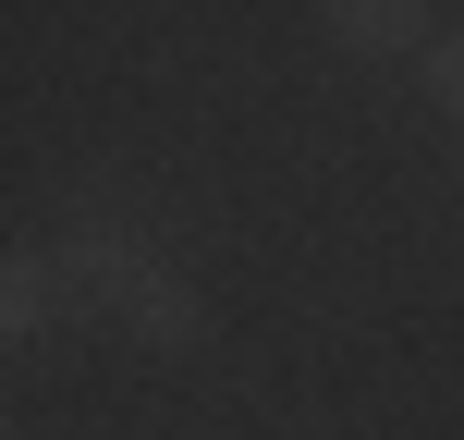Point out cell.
<instances>
[{"mask_svg": "<svg viewBox=\"0 0 464 440\" xmlns=\"http://www.w3.org/2000/svg\"><path fill=\"white\" fill-rule=\"evenodd\" d=\"M73 294H86V306H98L111 330L160 343V355H184L196 330H208L184 281H171V269H147V257H135V245H111V232H98V245H73Z\"/></svg>", "mask_w": 464, "mask_h": 440, "instance_id": "cell-1", "label": "cell"}, {"mask_svg": "<svg viewBox=\"0 0 464 440\" xmlns=\"http://www.w3.org/2000/svg\"><path fill=\"white\" fill-rule=\"evenodd\" d=\"M330 37H343V49H428V13H416V0H343Z\"/></svg>", "mask_w": 464, "mask_h": 440, "instance_id": "cell-2", "label": "cell"}, {"mask_svg": "<svg viewBox=\"0 0 464 440\" xmlns=\"http://www.w3.org/2000/svg\"><path fill=\"white\" fill-rule=\"evenodd\" d=\"M0 306H13L0 330H37V306H49V257H13V281H0Z\"/></svg>", "mask_w": 464, "mask_h": 440, "instance_id": "cell-3", "label": "cell"}, {"mask_svg": "<svg viewBox=\"0 0 464 440\" xmlns=\"http://www.w3.org/2000/svg\"><path fill=\"white\" fill-rule=\"evenodd\" d=\"M428 86H440L452 111H464V37H428Z\"/></svg>", "mask_w": 464, "mask_h": 440, "instance_id": "cell-4", "label": "cell"}]
</instances>
